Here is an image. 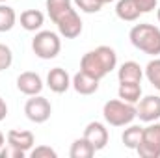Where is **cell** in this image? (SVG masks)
Returning <instances> with one entry per match:
<instances>
[{"instance_id": "10", "label": "cell", "mask_w": 160, "mask_h": 158, "mask_svg": "<svg viewBox=\"0 0 160 158\" xmlns=\"http://www.w3.org/2000/svg\"><path fill=\"white\" fill-rule=\"evenodd\" d=\"M17 89L28 97H34V95H41L43 91V80L38 73H32V71H24L17 77Z\"/></svg>"}, {"instance_id": "19", "label": "cell", "mask_w": 160, "mask_h": 158, "mask_svg": "<svg viewBox=\"0 0 160 158\" xmlns=\"http://www.w3.org/2000/svg\"><path fill=\"white\" fill-rule=\"evenodd\" d=\"M95 147L86 140V138H78L73 141L71 145V151H69V156L71 158H91L95 155Z\"/></svg>"}, {"instance_id": "8", "label": "cell", "mask_w": 160, "mask_h": 158, "mask_svg": "<svg viewBox=\"0 0 160 158\" xmlns=\"http://www.w3.org/2000/svg\"><path fill=\"white\" fill-rule=\"evenodd\" d=\"M136 117L143 123H153L160 119V97L158 95H147L138 101L136 106Z\"/></svg>"}, {"instance_id": "30", "label": "cell", "mask_w": 160, "mask_h": 158, "mask_svg": "<svg viewBox=\"0 0 160 158\" xmlns=\"http://www.w3.org/2000/svg\"><path fill=\"white\" fill-rule=\"evenodd\" d=\"M157 17H158V22H160V7H158V13H157Z\"/></svg>"}, {"instance_id": "29", "label": "cell", "mask_w": 160, "mask_h": 158, "mask_svg": "<svg viewBox=\"0 0 160 158\" xmlns=\"http://www.w3.org/2000/svg\"><path fill=\"white\" fill-rule=\"evenodd\" d=\"M4 145H6V138H4V134L0 132V149H2Z\"/></svg>"}, {"instance_id": "32", "label": "cell", "mask_w": 160, "mask_h": 158, "mask_svg": "<svg viewBox=\"0 0 160 158\" xmlns=\"http://www.w3.org/2000/svg\"><path fill=\"white\" fill-rule=\"evenodd\" d=\"M4 2H6V0H0V4H4Z\"/></svg>"}, {"instance_id": "13", "label": "cell", "mask_w": 160, "mask_h": 158, "mask_svg": "<svg viewBox=\"0 0 160 158\" xmlns=\"http://www.w3.org/2000/svg\"><path fill=\"white\" fill-rule=\"evenodd\" d=\"M8 143H11V145L22 149L24 153H28V151L34 149L36 136L30 130H9L8 132Z\"/></svg>"}, {"instance_id": "22", "label": "cell", "mask_w": 160, "mask_h": 158, "mask_svg": "<svg viewBox=\"0 0 160 158\" xmlns=\"http://www.w3.org/2000/svg\"><path fill=\"white\" fill-rule=\"evenodd\" d=\"M145 78L149 80V84L155 87V89H158L160 91V58H155V60H151L147 65H145Z\"/></svg>"}, {"instance_id": "2", "label": "cell", "mask_w": 160, "mask_h": 158, "mask_svg": "<svg viewBox=\"0 0 160 158\" xmlns=\"http://www.w3.org/2000/svg\"><path fill=\"white\" fill-rule=\"evenodd\" d=\"M128 39L138 50H142L149 56L160 54V28H157L155 24L143 22V24L132 26Z\"/></svg>"}, {"instance_id": "7", "label": "cell", "mask_w": 160, "mask_h": 158, "mask_svg": "<svg viewBox=\"0 0 160 158\" xmlns=\"http://www.w3.org/2000/svg\"><path fill=\"white\" fill-rule=\"evenodd\" d=\"M54 24L58 26L60 36H63L65 39H75L82 34V19L75 7H71L67 13H63Z\"/></svg>"}, {"instance_id": "6", "label": "cell", "mask_w": 160, "mask_h": 158, "mask_svg": "<svg viewBox=\"0 0 160 158\" xmlns=\"http://www.w3.org/2000/svg\"><path fill=\"white\" fill-rule=\"evenodd\" d=\"M24 114L32 123H45V121H48L50 114H52V106H50L48 99H45L41 95H34L32 99L26 101Z\"/></svg>"}, {"instance_id": "4", "label": "cell", "mask_w": 160, "mask_h": 158, "mask_svg": "<svg viewBox=\"0 0 160 158\" xmlns=\"http://www.w3.org/2000/svg\"><path fill=\"white\" fill-rule=\"evenodd\" d=\"M32 50L41 60H52L62 50V39H60V36L56 32L41 30L32 39Z\"/></svg>"}, {"instance_id": "3", "label": "cell", "mask_w": 160, "mask_h": 158, "mask_svg": "<svg viewBox=\"0 0 160 158\" xmlns=\"http://www.w3.org/2000/svg\"><path fill=\"white\" fill-rule=\"evenodd\" d=\"M102 116H104V121L112 126H125L136 119V106L121 99H112L104 102Z\"/></svg>"}, {"instance_id": "15", "label": "cell", "mask_w": 160, "mask_h": 158, "mask_svg": "<svg viewBox=\"0 0 160 158\" xmlns=\"http://www.w3.org/2000/svg\"><path fill=\"white\" fill-rule=\"evenodd\" d=\"M118 78H119V82H142L143 69L136 62H125L118 69Z\"/></svg>"}, {"instance_id": "31", "label": "cell", "mask_w": 160, "mask_h": 158, "mask_svg": "<svg viewBox=\"0 0 160 158\" xmlns=\"http://www.w3.org/2000/svg\"><path fill=\"white\" fill-rule=\"evenodd\" d=\"M102 2H104V4H106V2H112V0H102Z\"/></svg>"}, {"instance_id": "23", "label": "cell", "mask_w": 160, "mask_h": 158, "mask_svg": "<svg viewBox=\"0 0 160 158\" xmlns=\"http://www.w3.org/2000/svg\"><path fill=\"white\" fill-rule=\"evenodd\" d=\"M73 2H75V6L78 7L80 11H84V13H97L104 6L102 0H73Z\"/></svg>"}, {"instance_id": "21", "label": "cell", "mask_w": 160, "mask_h": 158, "mask_svg": "<svg viewBox=\"0 0 160 158\" xmlns=\"http://www.w3.org/2000/svg\"><path fill=\"white\" fill-rule=\"evenodd\" d=\"M17 22V13L13 7L0 4V32H9Z\"/></svg>"}, {"instance_id": "14", "label": "cell", "mask_w": 160, "mask_h": 158, "mask_svg": "<svg viewBox=\"0 0 160 158\" xmlns=\"http://www.w3.org/2000/svg\"><path fill=\"white\" fill-rule=\"evenodd\" d=\"M118 95L125 102L138 104V101L142 99V86H140V82H119Z\"/></svg>"}, {"instance_id": "18", "label": "cell", "mask_w": 160, "mask_h": 158, "mask_svg": "<svg viewBox=\"0 0 160 158\" xmlns=\"http://www.w3.org/2000/svg\"><path fill=\"white\" fill-rule=\"evenodd\" d=\"M45 6H47V13H48L50 21L56 22L63 13H67L73 7V0H47Z\"/></svg>"}, {"instance_id": "9", "label": "cell", "mask_w": 160, "mask_h": 158, "mask_svg": "<svg viewBox=\"0 0 160 158\" xmlns=\"http://www.w3.org/2000/svg\"><path fill=\"white\" fill-rule=\"evenodd\" d=\"M84 138L95 147V151H101V149H104L106 145H108V128L102 125V123H99V121H91V123H88V126L84 128Z\"/></svg>"}, {"instance_id": "27", "label": "cell", "mask_w": 160, "mask_h": 158, "mask_svg": "<svg viewBox=\"0 0 160 158\" xmlns=\"http://www.w3.org/2000/svg\"><path fill=\"white\" fill-rule=\"evenodd\" d=\"M134 4L138 6V9H140L142 13H151V11L157 7L158 0H134Z\"/></svg>"}, {"instance_id": "24", "label": "cell", "mask_w": 160, "mask_h": 158, "mask_svg": "<svg viewBox=\"0 0 160 158\" xmlns=\"http://www.w3.org/2000/svg\"><path fill=\"white\" fill-rule=\"evenodd\" d=\"M11 63H13V52H11V48L8 45L0 43V71L9 69Z\"/></svg>"}, {"instance_id": "28", "label": "cell", "mask_w": 160, "mask_h": 158, "mask_svg": "<svg viewBox=\"0 0 160 158\" xmlns=\"http://www.w3.org/2000/svg\"><path fill=\"white\" fill-rule=\"evenodd\" d=\"M8 116V104H6V101L0 97V121H4Z\"/></svg>"}, {"instance_id": "1", "label": "cell", "mask_w": 160, "mask_h": 158, "mask_svg": "<svg viewBox=\"0 0 160 158\" xmlns=\"http://www.w3.org/2000/svg\"><path fill=\"white\" fill-rule=\"evenodd\" d=\"M118 65V54L112 47L101 45L95 50H89L80 60V71L88 73L89 77L101 80L108 73H112Z\"/></svg>"}, {"instance_id": "20", "label": "cell", "mask_w": 160, "mask_h": 158, "mask_svg": "<svg viewBox=\"0 0 160 158\" xmlns=\"http://www.w3.org/2000/svg\"><path fill=\"white\" fill-rule=\"evenodd\" d=\"M142 134H143V128H142V126L130 125L128 128H125V132H123V136H121V141H123V145H125L127 149L136 151V147H138L140 141H142Z\"/></svg>"}, {"instance_id": "11", "label": "cell", "mask_w": 160, "mask_h": 158, "mask_svg": "<svg viewBox=\"0 0 160 158\" xmlns=\"http://www.w3.org/2000/svg\"><path fill=\"white\" fill-rule=\"evenodd\" d=\"M47 86L50 91L54 93H65L69 87H71V77L65 69L62 67H54L48 71L47 75Z\"/></svg>"}, {"instance_id": "17", "label": "cell", "mask_w": 160, "mask_h": 158, "mask_svg": "<svg viewBox=\"0 0 160 158\" xmlns=\"http://www.w3.org/2000/svg\"><path fill=\"white\" fill-rule=\"evenodd\" d=\"M116 15L119 17L121 21L132 22V21H136L142 15V11L138 9V6L134 4V0H118V4H116Z\"/></svg>"}, {"instance_id": "26", "label": "cell", "mask_w": 160, "mask_h": 158, "mask_svg": "<svg viewBox=\"0 0 160 158\" xmlns=\"http://www.w3.org/2000/svg\"><path fill=\"white\" fill-rule=\"evenodd\" d=\"M30 156L32 158H56L58 153L52 147H48V145H39V147L30 151Z\"/></svg>"}, {"instance_id": "5", "label": "cell", "mask_w": 160, "mask_h": 158, "mask_svg": "<svg viewBox=\"0 0 160 158\" xmlns=\"http://www.w3.org/2000/svg\"><path fill=\"white\" fill-rule=\"evenodd\" d=\"M136 153L142 158H160V125H149L143 128L142 141L136 147Z\"/></svg>"}, {"instance_id": "16", "label": "cell", "mask_w": 160, "mask_h": 158, "mask_svg": "<svg viewBox=\"0 0 160 158\" xmlns=\"http://www.w3.org/2000/svg\"><path fill=\"white\" fill-rule=\"evenodd\" d=\"M45 22V15L39 9H26L21 13V26L26 32H38Z\"/></svg>"}, {"instance_id": "12", "label": "cell", "mask_w": 160, "mask_h": 158, "mask_svg": "<svg viewBox=\"0 0 160 158\" xmlns=\"http://www.w3.org/2000/svg\"><path fill=\"white\" fill-rule=\"evenodd\" d=\"M71 86L75 87V91L80 93V95H93L97 89H99V80L89 77L88 73L84 71H78L73 80H71Z\"/></svg>"}, {"instance_id": "25", "label": "cell", "mask_w": 160, "mask_h": 158, "mask_svg": "<svg viewBox=\"0 0 160 158\" xmlns=\"http://www.w3.org/2000/svg\"><path fill=\"white\" fill-rule=\"evenodd\" d=\"M24 156H26V153L22 149L11 145V143H6V147L0 149V158H24Z\"/></svg>"}]
</instances>
